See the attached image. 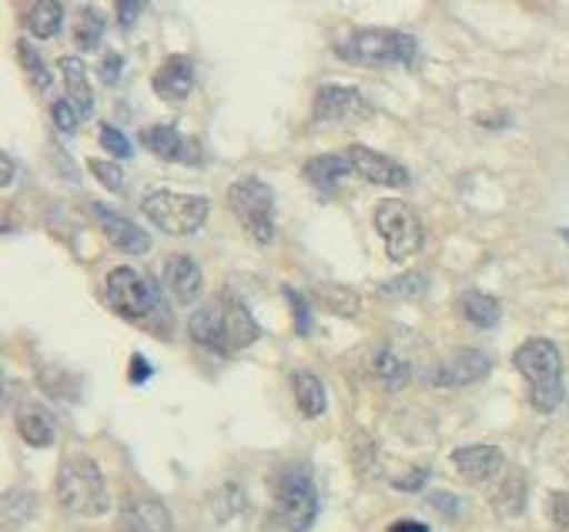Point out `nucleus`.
I'll return each mask as SVG.
<instances>
[{"instance_id": "412c9836", "label": "nucleus", "mask_w": 569, "mask_h": 532, "mask_svg": "<svg viewBox=\"0 0 569 532\" xmlns=\"http://www.w3.org/2000/svg\"><path fill=\"white\" fill-rule=\"evenodd\" d=\"M18 432H21V439L28 442V445H34V449H48L51 442H54V419H51V412L44 409V405H38V402H24L21 409H18Z\"/></svg>"}, {"instance_id": "bb28decb", "label": "nucleus", "mask_w": 569, "mask_h": 532, "mask_svg": "<svg viewBox=\"0 0 569 532\" xmlns=\"http://www.w3.org/2000/svg\"><path fill=\"white\" fill-rule=\"evenodd\" d=\"M104 38V18L94 8H81L74 21V44L81 51H94Z\"/></svg>"}, {"instance_id": "c03bdc74", "label": "nucleus", "mask_w": 569, "mask_h": 532, "mask_svg": "<svg viewBox=\"0 0 569 532\" xmlns=\"http://www.w3.org/2000/svg\"><path fill=\"white\" fill-rule=\"evenodd\" d=\"M562 238H566V244H569V228H562Z\"/></svg>"}, {"instance_id": "aec40b11", "label": "nucleus", "mask_w": 569, "mask_h": 532, "mask_svg": "<svg viewBox=\"0 0 569 532\" xmlns=\"http://www.w3.org/2000/svg\"><path fill=\"white\" fill-rule=\"evenodd\" d=\"M188 332H191V339H194L201 349H208V352H214V355H228L224 332H221V312H218V299H214V302H208V305H201V309L191 315V322H188Z\"/></svg>"}, {"instance_id": "9d476101", "label": "nucleus", "mask_w": 569, "mask_h": 532, "mask_svg": "<svg viewBox=\"0 0 569 532\" xmlns=\"http://www.w3.org/2000/svg\"><path fill=\"white\" fill-rule=\"evenodd\" d=\"M346 158L352 164V174H359L369 184H382V188H406L409 184V168L399 164L389 154H379L366 144H352L346 148Z\"/></svg>"}, {"instance_id": "7ed1b4c3", "label": "nucleus", "mask_w": 569, "mask_h": 532, "mask_svg": "<svg viewBox=\"0 0 569 532\" xmlns=\"http://www.w3.org/2000/svg\"><path fill=\"white\" fill-rule=\"evenodd\" d=\"M516 372L529 385V402L536 412L549 415L562 402V359L549 339H529L512 355Z\"/></svg>"}, {"instance_id": "f257e3e1", "label": "nucleus", "mask_w": 569, "mask_h": 532, "mask_svg": "<svg viewBox=\"0 0 569 532\" xmlns=\"http://www.w3.org/2000/svg\"><path fill=\"white\" fill-rule=\"evenodd\" d=\"M336 54L356 68H409L419 58V44L406 31L356 28L336 41Z\"/></svg>"}, {"instance_id": "5701e85b", "label": "nucleus", "mask_w": 569, "mask_h": 532, "mask_svg": "<svg viewBox=\"0 0 569 532\" xmlns=\"http://www.w3.org/2000/svg\"><path fill=\"white\" fill-rule=\"evenodd\" d=\"M346 174H352V164H349L346 151H342V154H319V158H312V161L306 164V178H309L319 191H336V184H339Z\"/></svg>"}, {"instance_id": "e433bc0d", "label": "nucleus", "mask_w": 569, "mask_h": 532, "mask_svg": "<svg viewBox=\"0 0 569 532\" xmlns=\"http://www.w3.org/2000/svg\"><path fill=\"white\" fill-rule=\"evenodd\" d=\"M121 54H108L104 61H101V81L104 84H118V78H121Z\"/></svg>"}, {"instance_id": "a211bd4d", "label": "nucleus", "mask_w": 569, "mask_h": 532, "mask_svg": "<svg viewBox=\"0 0 569 532\" xmlns=\"http://www.w3.org/2000/svg\"><path fill=\"white\" fill-rule=\"evenodd\" d=\"M164 285L181 305H191L201 295V269L191 254H168L164 258Z\"/></svg>"}, {"instance_id": "c85d7f7f", "label": "nucleus", "mask_w": 569, "mask_h": 532, "mask_svg": "<svg viewBox=\"0 0 569 532\" xmlns=\"http://www.w3.org/2000/svg\"><path fill=\"white\" fill-rule=\"evenodd\" d=\"M376 375L386 389H402L409 382V365L399 355H392L389 349H382L376 355Z\"/></svg>"}, {"instance_id": "f8f14e48", "label": "nucleus", "mask_w": 569, "mask_h": 532, "mask_svg": "<svg viewBox=\"0 0 569 532\" xmlns=\"http://www.w3.org/2000/svg\"><path fill=\"white\" fill-rule=\"evenodd\" d=\"M218 312H221V332H224L228 355H234V352L248 349L251 342H258L261 329H258L254 315L248 312V305H244L238 295L224 292V295L218 299Z\"/></svg>"}, {"instance_id": "9b49d317", "label": "nucleus", "mask_w": 569, "mask_h": 532, "mask_svg": "<svg viewBox=\"0 0 569 532\" xmlns=\"http://www.w3.org/2000/svg\"><path fill=\"white\" fill-rule=\"evenodd\" d=\"M141 144L161 158V161H174V164H198L201 161V144L194 138H184L174 124H154L141 131Z\"/></svg>"}, {"instance_id": "473e14b6", "label": "nucleus", "mask_w": 569, "mask_h": 532, "mask_svg": "<svg viewBox=\"0 0 569 532\" xmlns=\"http://www.w3.org/2000/svg\"><path fill=\"white\" fill-rule=\"evenodd\" d=\"M319 295L329 299L339 315H356L359 312V295L356 292H346V289H319Z\"/></svg>"}, {"instance_id": "a878e982", "label": "nucleus", "mask_w": 569, "mask_h": 532, "mask_svg": "<svg viewBox=\"0 0 569 532\" xmlns=\"http://www.w3.org/2000/svg\"><path fill=\"white\" fill-rule=\"evenodd\" d=\"M459 312L466 322H472L476 329H492L499 322V302L492 295H482V292H466L459 295Z\"/></svg>"}, {"instance_id": "20e7f679", "label": "nucleus", "mask_w": 569, "mask_h": 532, "mask_svg": "<svg viewBox=\"0 0 569 532\" xmlns=\"http://www.w3.org/2000/svg\"><path fill=\"white\" fill-rule=\"evenodd\" d=\"M319 515V492L306 465H284L274 479V522L289 532H306Z\"/></svg>"}, {"instance_id": "c9c22d12", "label": "nucleus", "mask_w": 569, "mask_h": 532, "mask_svg": "<svg viewBox=\"0 0 569 532\" xmlns=\"http://www.w3.org/2000/svg\"><path fill=\"white\" fill-rule=\"evenodd\" d=\"M141 4L144 0H114V8H118V24L121 28H131L141 14Z\"/></svg>"}, {"instance_id": "dca6fc26", "label": "nucleus", "mask_w": 569, "mask_h": 532, "mask_svg": "<svg viewBox=\"0 0 569 532\" xmlns=\"http://www.w3.org/2000/svg\"><path fill=\"white\" fill-rule=\"evenodd\" d=\"M118 529L121 532H174V522L164 502L151 495H138L121 509Z\"/></svg>"}, {"instance_id": "393cba45", "label": "nucleus", "mask_w": 569, "mask_h": 532, "mask_svg": "<svg viewBox=\"0 0 569 532\" xmlns=\"http://www.w3.org/2000/svg\"><path fill=\"white\" fill-rule=\"evenodd\" d=\"M492 509H496L502 519L522 515V509H526V479H522L519 472H509V475L496 485Z\"/></svg>"}, {"instance_id": "4c0bfd02", "label": "nucleus", "mask_w": 569, "mask_h": 532, "mask_svg": "<svg viewBox=\"0 0 569 532\" xmlns=\"http://www.w3.org/2000/svg\"><path fill=\"white\" fill-rule=\"evenodd\" d=\"M284 295H289V302L296 305V322H299V332L306 335V332H309V305H306V299H299V295H296L292 289L284 292Z\"/></svg>"}, {"instance_id": "39448f33", "label": "nucleus", "mask_w": 569, "mask_h": 532, "mask_svg": "<svg viewBox=\"0 0 569 532\" xmlns=\"http://www.w3.org/2000/svg\"><path fill=\"white\" fill-rule=\"evenodd\" d=\"M228 208L238 218V224L251 234V241L258 244L274 241V194L261 178L254 174L238 178L228 188Z\"/></svg>"}, {"instance_id": "f3484780", "label": "nucleus", "mask_w": 569, "mask_h": 532, "mask_svg": "<svg viewBox=\"0 0 569 532\" xmlns=\"http://www.w3.org/2000/svg\"><path fill=\"white\" fill-rule=\"evenodd\" d=\"M151 84H154V94L158 98H164L171 104H181L191 94V88H194V61L188 54L164 58V64L154 71Z\"/></svg>"}, {"instance_id": "7c9ffc66", "label": "nucleus", "mask_w": 569, "mask_h": 532, "mask_svg": "<svg viewBox=\"0 0 569 532\" xmlns=\"http://www.w3.org/2000/svg\"><path fill=\"white\" fill-rule=\"evenodd\" d=\"M88 168H91V174H94L104 188H111V191H124V171H121L114 161L91 158V161H88Z\"/></svg>"}, {"instance_id": "37998d69", "label": "nucleus", "mask_w": 569, "mask_h": 532, "mask_svg": "<svg viewBox=\"0 0 569 532\" xmlns=\"http://www.w3.org/2000/svg\"><path fill=\"white\" fill-rule=\"evenodd\" d=\"M14 181V158L11 154H4V158H0V184H11Z\"/></svg>"}, {"instance_id": "2eb2a0df", "label": "nucleus", "mask_w": 569, "mask_h": 532, "mask_svg": "<svg viewBox=\"0 0 569 532\" xmlns=\"http://www.w3.org/2000/svg\"><path fill=\"white\" fill-rule=\"evenodd\" d=\"M91 214H94L98 228L104 231V238H108L114 248H121V251H128V254H144V251L151 248L148 231H141L131 218H124V214H118V211H111V208H104V204H91Z\"/></svg>"}, {"instance_id": "f704fd0d", "label": "nucleus", "mask_w": 569, "mask_h": 532, "mask_svg": "<svg viewBox=\"0 0 569 532\" xmlns=\"http://www.w3.org/2000/svg\"><path fill=\"white\" fill-rule=\"evenodd\" d=\"M549 519L559 532H569V492L549 495Z\"/></svg>"}, {"instance_id": "58836bf2", "label": "nucleus", "mask_w": 569, "mask_h": 532, "mask_svg": "<svg viewBox=\"0 0 569 532\" xmlns=\"http://www.w3.org/2000/svg\"><path fill=\"white\" fill-rule=\"evenodd\" d=\"M429 505L442 509V512H446L449 519H452V515H459V502H456V499H452L449 492H436V495H429Z\"/></svg>"}, {"instance_id": "6e6552de", "label": "nucleus", "mask_w": 569, "mask_h": 532, "mask_svg": "<svg viewBox=\"0 0 569 532\" xmlns=\"http://www.w3.org/2000/svg\"><path fill=\"white\" fill-rule=\"evenodd\" d=\"M376 228L386 241V254L392 261H406L422 248V221L416 214V208H409L406 201H382L376 208Z\"/></svg>"}, {"instance_id": "4468645a", "label": "nucleus", "mask_w": 569, "mask_h": 532, "mask_svg": "<svg viewBox=\"0 0 569 532\" xmlns=\"http://www.w3.org/2000/svg\"><path fill=\"white\" fill-rule=\"evenodd\" d=\"M452 465L469 485H486L502 472L506 455L496 445H462L452 452Z\"/></svg>"}, {"instance_id": "c756f323", "label": "nucleus", "mask_w": 569, "mask_h": 532, "mask_svg": "<svg viewBox=\"0 0 569 532\" xmlns=\"http://www.w3.org/2000/svg\"><path fill=\"white\" fill-rule=\"evenodd\" d=\"M18 58H21V68L28 71V78H31V84L38 88V91H51V71L44 68V61H41V54L28 44V41H21L18 44Z\"/></svg>"}, {"instance_id": "79ce46f5", "label": "nucleus", "mask_w": 569, "mask_h": 532, "mask_svg": "<svg viewBox=\"0 0 569 532\" xmlns=\"http://www.w3.org/2000/svg\"><path fill=\"white\" fill-rule=\"evenodd\" d=\"M389 532H429V529L422 522H416V519H399V522L389 525Z\"/></svg>"}, {"instance_id": "2f4dec72", "label": "nucleus", "mask_w": 569, "mask_h": 532, "mask_svg": "<svg viewBox=\"0 0 569 532\" xmlns=\"http://www.w3.org/2000/svg\"><path fill=\"white\" fill-rule=\"evenodd\" d=\"M51 118H54L58 131H64V134H74V131H78V124L84 121V118L78 114V108H74L68 98L54 101V108H51Z\"/></svg>"}, {"instance_id": "1a4fd4ad", "label": "nucleus", "mask_w": 569, "mask_h": 532, "mask_svg": "<svg viewBox=\"0 0 569 532\" xmlns=\"http://www.w3.org/2000/svg\"><path fill=\"white\" fill-rule=\"evenodd\" d=\"M372 114L376 108L369 104V98L346 84H322L312 98V118L322 124H359Z\"/></svg>"}, {"instance_id": "b1692460", "label": "nucleus", "mask_w": 569, "mask_h": 532, "mask_svg": "<svg viewBox=\"0 0 569 532\" xmlns=\"http://www.w3.org/2000/svg\"><path fill=\"white\" fill-rule=\"evenodd\" d=\"M292 392H296V402L302 409L306 419H319L326 412V385L316 372H296L292 379Z\"/></svg>"}, {"instance_id": "0eeeda50", "label": "nucleus", "mask_w": 569, "mask_h": 532, "mask_svg": "<svg viewBox=\"0 0 569 532\" xmlns=\"http://www.w3.org/2000/svg\"><path fill=\"white\" fill-rule=\"evenodd\" d=\"M141 211L164 234H194L208 218V198L178 194V191H151L141 201Z\"/></svg>"}, {"instance_id": "ddd939ff", "label": "nucleus", "mask_w": 569, "mask_h": 532, "mask_svg": "<svg viewBox=\"0 0 569 532\" xmlns=\"http://www.w3.org/2000/svg\"><path fill=\"white\" fill-rule=\"evenodd\" d=\"M489 369H492V362H489L486 352H479V349H462V352H456L449 362H442L429 379H432L436 385H442V389H462V385L482 382V379L489 375Z\"/></svg>"}, {"instance_id": "ea45409f", "label": "nucleus", "mask_w": 569, "mask_h": 532, "mask_svg": "<svg viewBox=\"0 0 569 532\" xmlns=\"http://www.w3.org/2000/svg\"><path fill=\"white\" fill-rule=\"evenodd\" d=\"M426 482V469H419V472H412V475H406V479H399L396 482V489H406V492H416L419 485Z\"/></svg>"}, {"instance_id": "a19ab883", "label": "nucleus", "mask_w": 569, "mask_h": 532, "mask_svg": "<svg viewBox=\"0 0 569 532\" xmlns=\"http://www.w3.org/2000/svg\"><path fill=\"white\" fill-rule=\"evenodd\" d=\"M148 375H151L148 362H144L141 355H134V359H131V379H134V382H148Z\"/></svg>"}, {"instance_id": "6ab92c4d", "label": "nucleus", "mask_w": 569, "mask_h": 532, "mask_svg": "<svg viewBox=\"0 0 569 532\" xmlns=\"http://www.w3.org/2000/svg\"><path fill=\"white\" fill-rule=\"evenodd\" d=\"M58 68H61V78H64L68 101L78 108V114H81V118H91V114H94V91H91V81H88L84 61H81V58H61V61H58Z\"/></svg>"}, {"instance_id": "72a5a7b5", "label": "nucleus", "mask_w": 569, "mask_h": 532, "mask_svg": "<svg viewBox=\"0 0 569 532\" xmlns=\"http://www.w3.org/2000/svg\"><path fill=\"white\" fill-rule=\"evenodd\" d=\"M101 144L114 154V158H128L131 154V141L118 131V128H111V124H101Z\"/></svg>"}, {"instance_id": "4be33fe9", "label": "nucleus", "mask_w": 569, "mask_h": 532, "mask_svg": "<svg viewBox=\"0 0 569 532\" xmlns=\"http://www.w3.org/2000/svg\"><path fill=\"white\" fill-rule=\"evenodd\" d=\"M64 24V8H61V0H28V8H24V28L48 41L61 31Z\"/></svg>"}, {"instance_id": "cd10ccee", "label": "nucleus", "mask_w": 569, "mask_h": 532, "mask_svg": "<svg viewBox=\"0 0 569 532\" xmlns=\"http://www.w3.org/2000/svg\"><path fill=\"white\" fill-rule=\"evenodd\" d=\"M426 289H429V279L422 272H406L399 279L382 282L379 295L382 299H419V295H426Z\"/></svg>"}, {"instance_id": "f03ea898", "label": "nucleus", "mask_w": 569, "mask_h": 532, "mask_svg": "<svg viewBox=\"0 0 569 532\" xmlns=\"http://www.w3.org/2000/svg\"><path fill=\"white\" fill-rule=\"evenodd\" d=\"M54 489H58L61 509L78 519H98L111 505L104 472L98 469L91 455H68L58 469Z\"/></svg>"}, {"instance_id": "423d86ee", "label": "nucleus", "mask_w": 569, "mask_h": 532, "mask_svg": "<svg viewBox=\"0 0 569 532\" xmlns=\"http://www.w3.org/2000/svg\"><path fill=\"white\" fill-rule=\"evenodd\" d=\"M108 302L118 315L138 325H151L164 312L158 285L134 269H114L108 275Z\"/></svg>"}]
</instances>
